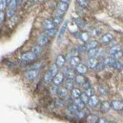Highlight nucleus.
Returning a JSON list of instances; mask_svg holds the SVG:
<instances>
[{
    "label": "nucleus",
    "instance_id": "1",
    "mask_svg": "<svg viewBox=\"0 0 123 123\" xmlns=\"http://www.w3.org/2000/svg\"><path fill=\"white\" fill-rule=\"evenodd\" d=\"M37 55L31 51V52H27L24 53L21 55V57L23 60L26 61H31L37 59Z\"/></svg>",
    "mask_w": 123,
    "mask_h": 123
},
{
    "label": "nucleus",
    "instance_id": "2",
    "mask_svg": "<svg viewBox=\"0 0 123 123\" xmlns=\"http://www.w3.org/2000/svg\"><path fill=\"white\" fill-rule=\"evenodd\" d=\"M111 108L116 111H121L123 109V102L120 100L112 101L110 104Z\"/></svg>",
    "mask_w": 123,
    "mask_h": 123
},
{
    "label": "nucleus",
    "instance_id": "3",
    "mask_svg": "<svg viewBox=\"0 0 123 123\" xmlns=\"http://www.w3.org/2000/svg\"><path fill=\"white\" fill-rule=\"evenodd\" d=\"M113 35L110 33H107L103 35L100 38V43L104 44H106L110 43L113 40Z\"/></svg>",
    "mask_w": 123,
    "mask_h": 123
},
{
    "label": "nucleus",
    "instance_id": "4",
    "mask_svg": "<svg viewBox=\"0 0 123 123\" xmlns=\"http://www.w3.org/2000/svg\"><path fill=\"white\" fill-rule=\"evenodd\" d=\"M98 104H99V99H98V97L95 95H93L92 96L89 97L88 104L91 107H96L98 105Z\"/></svg>",
    "mask_w": 123,
    "mask_h": 123
},
{
    "label": "nucleus",
    "instance_id": "5",
    "mask_svg": "<svg viewBox=\"0 0 123 123\" xmlns=\"http://www.w3.org/2000/svg\"><path fill=\"white\" fill-rule=\"evenodd\" d=\"M64 75L62 73H57L53 78V83L55 85L58 86L61 84L63 81Z\"/></svg>",
    "mask_w": 123,
    "mask_h": 123
},
{
    "label": "nucleus",
    "instance_id": "6",
    "mask_svg": "<svg viewBox=\"0 0 123 123\" xmlns=\"http://www.w3.org/2000/svg\"><path fill=\"white\" fill-rule=\"evenodd\" d=\"M77 71L80 74H85L87 71V67L83 63H80L76 66Z\"/></svg>",
    "mask_w": 123,
    "mask_h": 123
},
{
    "label": "nucleus",
    "instance_id": "7",
    "mask_svg": "<svg viewBox=\"0 0 123 123\" xmlns=\"http://www.w3.org/2000/svg\"><path fill=\"white\" fill-rule=\"evenodd\" d=\"M65 63V58L63 55H59L55 60V65L57 67H62Z\"/></svg>",
    "mask_w": 123,
    "mask_h": 123
},
{
    "label": "nucleus",
    "instance_id": "8",
    "mask_svg": "<svg viewBox=\"0 0 123 123\" xmlns=\"http://www.w3.org/2000/svg\"><path fill=\"white\" fill-rule=\"evenodd\" d=\"M43 25L46 30L54 29V28H55V26L53 21L50 20H46L44 22Z\"/></svg>",
    "mask_w": 123,
    "mask_h": 123
},
{
    "label": "nucleus",
    "instance_id": "9",
    "mask_svg": "<svg viewBox=\"0 0 123 123\" xmlns=\"http://www.w3.org/2000/svg\"><path fill=\"white\" fill-rule=\"evenodd\" d=\"M98 64V61L95 58H91L89 59L87 62V68L93 69L95 68Z\"/></svg>",
    "mask_w": 123,
    "mask_h": 123
},
{
    "label": "nucleus",
    "instance_id": "10",
    "mask_svg": "<svg viewBox=\"0 0 123 123\" xmlns=\"http://www.w3.org/2000/svg\"><path fill=\"white\" fill-rule=\"evenodd\" d=\"M68 27V21L67 20H66L64 23L63 24L60 30V31H59V36H58V39H61L62 37H63V35L65 34L66 31V30L67 28Z\"/></svg>",
    "mask_w": 123,
    "mask_h": 123
},
{
    "label": "nucleus",
    "instance_id": "11",
    "mask_svg": "<svg viewBox=\"0 0 123 123\" xmlns=\"http://www.w3.org/2000/svg\"><path fill=\"white\" fill-rule=\"evenodd\" d=\"M80 62H81V59L77 56H73L70 59V65L71 67H76V66L80 63Z\"/></svg>",
    "mask_w": 123,
    "mask_h": 123
},
{
    "label": "nucleus",
    "instance_id": "12",
    "mask_svg": "<svg viewBox=\"0 0 123 123\" xmlns=\"http://www.w3.org/2000/svg\"><path fill=\"white\" fill-rule=\"evenodd\" d=\"M57 93L61 97H65L68 95V90L65 87H60L57 90Z\"/></svg>",
    "mask_w": 123,
    "mask_h": 123
},
{
    "label": "nucleus",
    "instance_id": "13",
    "mask_svg": "<svg viewBox=\"0 0 123 123\" xmlns=\"http://www.w3.org/2000/svg\"><path fill=\"white\" fill-rule=\"evenodd\" d=\"M75 81L77 84H80V85H83L87 81V79L83 74H80L76 77Z\"/></svg>",
    "mask_w": 123,
    "mask_h": 123
},
{
    "label": "nucleus",
    "instance_id": "14",
    "mask_svg": "<svg viewBox=\"0 0 123 123\" xmlns=\"http://www.w3.org/2000/svg\"><path fill=\"white\" fill-rule=\"evenodd\" d=\"M64 75L67 78V79H68V80H73L75 77V74H74V73L73 72V70L69 68L65 70Z\"/></svg>",
    "mask_w": 123,
    "mask_h": 123
},
{
    "label": "nucleus",
    "instance_id": "15",
    "mask_svg": "<svg viewBox=\"0 0 123 123\" xmlns=\"http://www.w3.org/2000/svg\"><path fill=\"white\" fill-rule=\"evenodd\" d=\"M98 49L97 48H93V49H91L88 50V57L91 59V58H95L96 56L98 55Z\"/></svg>",
    "mask_w": 123,
    "mask_h": 123
},
{
    "label": "nucleus",
    "instance_id": "16",
    "mask_svg": "<svg viewBox=\"0 0 123 123\" xmlns=\"http://www.w3.org/2000/svg\"><path fill=\"white\" fill-rule=\"evenodd\" d=\"M110 104L108 102H106V101H104V102H102V104H101L100 105V109L102 111L107 112L110 110Z\"/></svg>",
    "mask_w": 123,
    "mask_h": 123
},
{
    "label": "nucleus",
    "instance_id": "17",
    "mask_svg": "<svg viewBox=\"0 0 123 123\" xmlns=\"http://www.w3.org/2000/svg\"><path fill=\"white\" fill-rule=\"evenodd\" d=\"M74 105H76L79 109H83L85 107V105L84 102L82 101V100L80 98H75L74 101Z\"/></svg>",
    "mask_w": 123,
    "mask_h": 123
},
{
    "label": "nucleus",
    "instance_id": "18",
    "mask_svg": "<svg viewBox=\"0 0 123 123\" xmlns=\"http://www.w3.org/2000/svg\"><path fill=\"white\" fill-rule=\"evenodd\" d=\"M57 7L58 10L62 12H65L67 10L68 7V5L67 3H64V2H60L57 4Z\"/></svg>",
    "mask_w": 123,
    "mask_h": 123
},
{
    "label": "nucleus",
    "instance_id": "19",
    "mask_svg": "<svg viewBox=\"0 0 123 123\" xmlns=\"http://www.w3.org/2000/svg\"><path fill=\"white\" fill-rule=\"evenodd\" d=\"M121 50V48L120 46H118V45H115V46H112L111 48L109 49V54L111 55H114L115 54H116L117 52H118L119 51Z\"/></svg>",
    "mask_w": 123,
    "mask_h": 123
},
{
    "label": "nucleus",
    "instance_id": "20",
    "mask_svg": "<svg viewBox=\"0 0 123 123\" xmlns=\"http://www.w3.org/2000/svg\"><path fill=\"white\" fill-rule=\"evenodd\" d=\"M38 76V73L35 70H31V71L27 72L26 74V76L28 80H34Z\"/></svg>",
    "mask_w": 123,
    "mask_h": 123
},
{
    "label": "nucleus",
    "instance_id": "21",
    "mask_svg": "<svg viewBox=\"0 0 123 123\" xmlns=\"http://www.w3.org/2000/svg\"><path fill=\"white\" fill-rule=\"evenodd\" d=\"M74 22L79 28H84L85 27V22L83 19L80 18H76L74 19Z\"/></svg>",
    "mask_w": 123,
    "mask_h": 123
},
{
    "label": "nucleus",
    "instance_id": "22",
    "mask_svg": "<svg viewBox=\"0 0 123 123\" xmlns=\"http://www.w3.org/2000/svg\"><path fill=\"white\" fill-rule=\"evenodd\" d=\"M98 119L95 115H89L87 117V123H97Z\"/></svg>",
    "mask_w": 123,
    "mask_h": 123
},
{
    "label": "nucleus",
    "instance_id": "23",
    "mask_svg": "<svg viewBox=\"0 0 123 123\" xmlns=\"http://www.w3.org/2000/svg\"><path fill=\"white\" fill-rule=\"evenodd\" d=\"M98 45V43L97 41H90V42H88L86 45L85 48L86 49H93V48H95Z\"/></svg>",
    "mask_w": 123,
    "mask_h": 123
},
{
    "label": "nucleus",
    "instance_id": "24",
    "mask_svg": "<svg viewBox=\"0 0 123 123\" xmlns=\"http://www.w3.org/2000/svg\"><path fill=\"white\" fill-rule=\"evenodd\" d=\"M64 87L67 90H71L73 88V83L72 80H68L67 79L66 81L65 82Z\"/></svg>",
    "mask_w": 123,
    "mask_h": 123
},
{
    "label": "nucleus",
    "instance_id": "25",
    "mask_svg": "<svg viewBox=\"0 0 123 123\" xmlns=\"http://www.w3.org/2000/svg\"><path fill=\"white\" fill-rule=\"evenodd\" d=\"M78 38H80V39H81L82 41H83L84 42H87V41L89 40V35L88 33H87L83 32L79 34Z\"/></svg>",
    "mask_w": 123,
    "mask_h": 123
},
{
    "label": "nucleus",
    "instance_id": "26",
    "mask_svg": "<svg viewBox=\"0 0 123 123\" xmlns=\"http://www.w3.org/2000/svg\"><path fill=\"white\" fill-rule=\"evenodd\" d=\"M56 33H57V30L55 28L50 30H46V31H45V35L48 37H50V38L54 37Z\"/></svg>",
    "mask_w": 123,
    "mask_h": 123
},
{
    "label": "nucleus",
    "instance_id": "27",
    "mask_svg": "<svg viewBox=\"0 0 123 123\" xmlns=\"http://www.w3.org/2000/svg\"><path fill=\"white\" fill-rule=\"evenodd\" d=\"M48 42V37L45 35H41L39 38V43L41 46L46 44Z\"/></svg>",
    "mask_w": 123,
    "mask_h": 123
},
{
    "label": "nucleus",
    "instance_id": "28",
    "mask_svg": "<svg viewBox=\"0 0 123 123\" xmlns=\"http://www.w3.org/2000/svg\"><path fill=\"white\" fill-rule=\"evenodd\" d=\"M81 94V91H80L79 89L74 88L73 89V90H72V97H73L74 98H80Z\"/></svg>",
    "mask_w": 123,
    "mask_h": 123
},
{
    "label": "nucleus",
    "instance_id": "29",
    "mask_svg": "<svg viewBox=\"0 0 123 123\" xmlns=\"http://www.w3.org/2000/svg\"><path fill=\"white\" fill-rule=\"evenodd\" d=\"M79 110L80 109H79L77 107V106L74 105H71V106H70L68 108V111L70 113L73 114V115H75Z\"/></svg>",
    "mask_w": 123,
    "mask_h": 123
},
{
    "label": "nucleus",
    "instance_id": "30",
    "mask_svg": "<svg viewBox=\"0 0 123 123\" xmlns=\"http://www.w3.org/2000/svg\"><path fill=\"white\" fill-rule=\"evenodd\" d=\"M54 76H52V74H51L50 71H48L47 73L45 74L44 78V80L45 82L46 83H49L50 81H52V80L53 79Z\"/></svg>",
    "mask_w": 123,
    "mask_h": 123
},
{
    "label": "nucleus",
    "instance_id": "31",
    "mask_svg": "<svg viewBox=\"0 0 123 123\" xmlns=\"http://www.w3.org/2000/svg\"><path fill=\"white\" fill-rule=\"evenodd\" d=\"M115 60V59H113V57H109L105 59L102 63L104 64V66H111L112 63H113Z\"/></svg>",
    "mask_w": 123,
    "mask_h": 123
},
{
    "label": "nucleus",
    "instance_id": "32",
    "mask_svg": "<svg viewBox=\"0 0 123 123\" xmlns=\"http://www.w3.org/2000/svg\"><path fill=\"white\" fill-rule=\"evenodd\" d=\"M49 71H50V73H51V74H52V76L54 77L55 75V74L58 73L57 66L55 64L52 65H51V67H50V68H49Z\"/></svg>",
    "mask_w": 123,
    "mask_h": 123
},
{
    "label": "nucleus",
    "instance_id": "33",
    "mask_svg": "<svg viewBox=\"0 0 123 123\" xmlns=\"http://www.w3.org/2000/svg\"><path fill=\"white\" fill-rule=\"evenodd\" d=\"M111 67L112 68H113L116 69V70H120V69L122 68L123 65L119 61H117L116 60H115L113 63L111 64Z\"/></svg>",
    "mask_w": 123,
    "mask_h": 123
},
{
    "label": "nucleus",
    "instance_id": "34",
    "mask_svg": "<svg viewBox=\"0 0 123 123\" xmlns=\"http://www.w3.org/2000/svg\"><path fill=\"white\" fill-rule=\"evenodd\" d=\"M80 98L82 100L83 102H84L85 104H87L89 102V97L87 95L86 93H83V94H81L80 95Z\"/></svg>",
    "mask_w": 123,
    "mask_h": 123
},
{
    "label": "nucleus",
    "instance_id": "35",
    "mask_svg": "<svg viewBox=\"0 0 123 123\" xmlns=\"http://www.w3.org/2000/svg\"><path fill=\"white\" fill-rule=\"evenodd\" d=\"M75 115L78 119H82V118H84L85 117L86 115V113L84 110H79L78 112L75 114Z\"/></svg>",
    "mask_w": 123,
    "mask_h": 123
},
{
    "label": "nucleus",
    "instance_id": "36",
    "mask_svg": "<svg viewBox=\"0 0 123 123\" xmlns=\"http://www.w3.org/2000/svg\"><path fill=\"white\" fill-rule=\"evenodd\" d=\"M41 50H42V48L41 46H35L32 48V52L37 55L41 52Z\"/></svg>",
    "mask_w": 123,
    "mask_h": 123
},
{
    "label": "nucleus",
    "instance_id": "37",
    "mask_svg": "<svg viewBox=\"0 0 123 123\" xmlns=\"http://www.w3.org/2000/svg\"><path fill=\"white\" fill-rule=\"evenodd\" d=\"M16 4H17L16 0H11L9 3V9L15 11V7H16Z\"/></svg>",
    "mask_w": 123,
    "mask_h": 123
},
{
    "label": "nucleus",
    "instance_id": "38",
    "mask_svg": "<svg viewBox=\"0 0 123 123\" xmlns=\"http://www.w3.org/2000/svg\"><path fill=\"white\" fill-rule=\"evenodd\" d=\"M77 2L81 7H86L88 6V2L87 1V0H77Z\"/></svg>",
    "mask_w": 123,
    "mask_h": 123
},
{
    "label": "nucleus",
    "instance_id": "39",
    "mask_svg": "<svg viewBox=\"0 0 123 123\" xmlns=\"http://www.w3.org/2000/svg\"><path fill=\"white\" fill-rule=\"evenodd\" d=\"M98 91L100 92L101 94L104 95H106L107 94L108 92L107 90L106 89L105 87H104V86H99L98 87Z\"/></svg>",
    "mask_w": 123,
    "mask_h": 123
},
{
    "label": "nucleus",
    "instance_id": "40",
    "mask_svg": "<svg viewBox=\"0 0 123 123\" xmlns=\"http://www.w3.org/2000/svg\"><path fill=\"white\" fill-rule=\"evenodd\" d=\"M6 2V0H0V11H3L5 9Z\"/></svg>",
    "mask_w": 123,
    "mask_h": 123
},
{
    "label": "nucleus",
    "instance_id": "41",
    "mask_svg": "<svg viewBox=\"0 0 123 123\" xmlns=\"http://www.w3.org/2000/svg\"><path fill=\"white\" fill-rule=\"evenodd\" d=\"M123 51L120 50V51H119L118 52H117L116 54H115L114 55H113V59H115V60H116V59H119V58L121 57L122 56H123Z\"/></svg>",
    "mask_w": 123,
    "mask_h": 123
},
{
    "label": "nucleus",
    "instance_id": "42",
    "mask_svg": "<svg viewBox=\"0 0 123 123\" xmlns=\"http://www.w3.org/2000/svg\"><path fill=\"white\" fill-rule=\"evenodd\" d=\"M61 22H62L61 17H59V16H57V17H55L54 19L53 22L54 23L55 25H59V24L61 23Z\"/></svg>",
    "mask_w": 123,
    "mask_h": 123
},
{
    "label": "nucleus",
    "instance_id": "43",
    "mask_svg": "<svg viewBox=\"0 0 123 123\" xmlns=\"http://www.w3.org/2000/svg\"><path fill=\"white\" fill-rule=\"evenodd\" d=\"M94 89H93L92 88H91V87L87 89L86 90V94L88 95L89 97H91L92 96V95H94Z\"/></svg>",
    "mask_w": 123,
    "mask_h": 123
},
{
    "label": "nucleus",
    "instance_id": "44",
    "mask_svg": "<svg viewBox=\"0 0 123 123\" xmlns=\"http://www.w3.org/2000/svg\"><path fill=\"white\" fill-rule=\"evenodd\" d=\"M14 11H15L9 9L8 11H7V17H9V18H11V17H12L13 15H14Z\"/></svg>",
    "mask_w": 123,
    "mask_h": 123
},
{
    "label": "nucleus",
    "instance_id": "45",
    "mask_svg": "<svg viewBox=\"0 0 123 123\" xmlns=\"http://www.w3.org/2000/svg\"><path fill=\"white\" fill-rule=\"evenodd\" d=\"M100 33V31L98 29V28H95L94 30L92 31V32H91V34L94 36H97Z\"/></svg>",
    "mask_w": 123,
    "mask_h": 123
},
{
    "label": "nucleus",
    "instance_id": "46",
    "mask_svg": "<svg viewBox=\"0 0 123 123\" xmlns=\"http://www.w3.org/2000/svg\"><path fill=\"white\" fill-rule=\"evenodd\" d=\"M108 121L107 119H105V118H100L98 120L97 123H108Z\"/></svg>",
    "mask_w": 123,
    "mask_h": 123
},
{
    "label": "nucleus",
    "instance_id": "47",
    "mask_svg": "<svg viewBox=\"0 0 123 123\" xmlns=\"http://www.w3.org/2000/svg\"><path fill=\"white\" fill-rule=\"evenodd\" d=\"M4 18V14L3 12H0V24L3 22Z\"/></svg>",
    "mask_w": 123,
    "mask_h": 123
},
{
    "label": "nucleus",
    "instance_id": "48",
    "mask_svg": "<svg viewBox=\"0 0 123 123\" xmlns=\"http://www.w3.org/2000/svg\"><path fill=\"white\" fill-rule=\"evenodd\" d=\"M69 1H70V0H61L62 2H64V3H67Z\"/></svg>",
    "mask_w": 123,
    "mask_h": 123
},
{
    "label": "nucleus",
    "instance_id": "49",
    "mask_svg": "<svg viewBox=\"0 0 123 123\" xmlns=\"http://www.w3.org/2000/svg\"><path fill=\"white\" fill-rule=\"evenodd\" d=\"M41 1H42V0H35V1L36 2H40Z\"/></svg>",
    "mask_w": 123,
    "mask_h": 123
},
{
    "label": "nucleus",
    "instance_id": "50",
    "mask_svg": "<svg viewBox=\"0 0 123 123\" xmlns=\"http://www.w3.org/2000/svg\"><path fill=\"white\" fill-rule=\"evenodd\" d=\"M108 123H116V122H115V121H111Z\"/></svg>",
    "mask_w": 123,
    "mask_h": 123
},
{
    "label": "nucleus",
    "instance_id": "51",
    "mask_svg": "<svg viewBox=\"0 0 123 123\" xmlns=\"http://www.w3.org/2000/svg\"><path fill=\"white\" fill-rule=\"evenodd\" d=\"M11 0H6V1H7V3H9L10 2H11Z\"/></svg>",
    "mask_w": 123,
    "mask_h": 123
},
{
    "label": "nucleus",
    "instance_id": "52",
    "mask_svg": "<svg viewBox=\"0 0 123 123\" xmlns=\"http://www.w3.org/2000/svg\"><path fill=\"white\" fill-rule=\"evenodd\" d=\"M19 1H20V0H16V1H17V2H18Z\"/></svg>",
    "mask_w": 123,
    "mask_h": 123
},
{
    "label": "nucleus",
    "instance_id": "53",
    "mask_svg": "<svg viewBox=\"0 0 123 123\" xmlns=\"http://www.w3.org/2000/svg\"><path fill=\"white\" fill-rule=\"evenodd\" d=\"M121 111H123V110H121Z\"/></svg>",
    "mask_w": 123,
    "mask_h": 123
},
{
    "label": "nucleus",
    "instance_id": "54",
    "mask_svg": "<svg viewBox=\"0 0 123 123\" xmlns=\"http://www.w3.org/2000/svg\"></svg>",
    "mask_w": 123,
    "mask_h": 123
}]
</instances>
